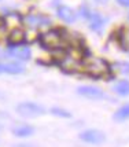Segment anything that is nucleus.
I'll list each match as a JSON object with an SVG mask.
<instances>
[{
	"label": "nucleus",
	"mask_w": 129,
	"mask_h": 147,
	"mask_svg": "<svg viewBox=\"0 0 129 147\" xmlns=\"http://www.w3.org/2000/svg\"><path fill=\"white\" fill-rule=\"evenodd\" d=\"M85 71L89 76L93 77V78H100V77H103V76H107V73H109V65L106 63L103 59L93 58V59H89L87 62Z\"/></svg>",
	"instance_id": "obj_1"
},
{
	"label": "nucleus",
	"mask_w": 129,
	"mask_h": 147,
	"mask_svg": "<svg viewBox=\"0 0 129 147\" xmlns=\"http://www.w3.org/2000/svg\"><path fill=\"white\" fill-rule=\"evenodd\" d=\"M40 43L44 48L48 50H56L60 48L62 44V34L59 33V30H50L47 33H43L40 36Z\"/></svg>",
	"instance_id": "obj_2"
},
{
	"label": "nucleus",
	"mask_w": 129,
	"mask_h": 147,
	"mask_svg": "<svg viewBox=\"0 0 129 147\" xmlns=\"http://www.w3.org/2000/svg\"><path fill=\"white\" fill-rule=\"evenodd\" d=\"M17 111L22 117H37V115L44 114V107L32 102H24L17 106Z\"/></svg>",
	"instance_id": "obj_3"
},
{
	"label": "nucleus",
	"mask_w": 129,
	"mask_h": 147,
	"mask_svg": "<svg viewBox=\"0 0 129 147\" xmlns=\"http://www.w3.org/2000/svg\"><path fill=\"white\" fill-rule=\"evenodd\" d=\"M6 55L8 58H15V59H21V61H28L30 55H32V51L29 47H25V45H17V47H13L10 48L8 51L6 52Z\"/></svg>",
	"instance_id": "obj_4"
},
{
	"label": "nucleus",
	"mask_w": 129,
	"mask_h": 147,
	"mask_svg": "<svg viewBox=\"0 0 129 147\" xmlns=\"http://www.w3.org/2000/svg\"><path fill=\"white\" fill-rule=\"evenodd\" d=\"M80 139L87 142V143L99 144V143L104 142V134H102L100 131H96V129H88L80 135Z\"/></svg>",
	"instance_id": "obj_5"
},
{
	"label": "nucleus",
	"mask_w": 129,
	"mask_h": 147,
	"mask_svg": "<svg viewBox=\"0 0 129 147\" xmlns=\"http://www.w3.org/2000/svg\"><path fill=\"white\" fill-rule=\"evenodd\" d=\"M77 92L80 95L85 96V98H88V99H100V98H103L104 94L102 92V90H99L96 87H91V85H84V87H80L77 90Z\"/></svg>",
	"instance_id": "obj_6"
},
{
	"label": "nucleus",
	"mask_w": 129,
	"mask_h": 147,
	"mask_svg": "<svg viewBox=\"0 0 129 147\" xmlns=\"http://www.w3.org/2000/svg\"><path fill=\"white\" fill-rule=\"evenodd\" d=\"M25 41V32L22 29H13L10 34H8V44L11 47H17V45L22 44Z\"/></svg>",
	"instance_id": "obj_7"
},
{
	"label": "nucleus",
	"mask_w": 129,
	"mask_h": 147,
	"mask_svg": "<svg viewBox=\"0 0 129 147\" xmlns=\"http://www.w3.org/2000/svg\"><path fill=\"white\" fill-rule=\"evenodd\" d=\"M25 67L17 63H0V73H8V74H19L24 73Z\"/></svg>",
	"instance_id": "obj_8"
},
{
	"label": "nucleus",
	"mask_w": 129,
	"mask_h": 147,
	"mask_svg": "<svg viewBox=\"0 0 129 147\" xmlns=\"http://www.w3.org/2000/svg\"><path fill=\"white\" fill-rule=\"evenodd\" d=\"M58 17L60 19H63L64 22H73L76 19V13L71 10L70 7L62 6L58 8Z\"/></svg>",
	"instance_id": "obj_9"
},
{
	"label": "nucleus",
	"mask_w": 129,
	"mask_h": 147,
	"mask_svg": "<svg viewBox=\"0 0 129 147\" xmlns=\"http://www.w3.org/2000/svg\"><path fill=\"white\" fill-rule=\"evenodd\" d=\"M26 22H28V25L32 26V28H39V26L47 25L48 19L45 17H43V15H29L26 18Z\"/></svg>",
	"instance_id": "obj_10"
},
{
	"label": "nucleus",
	"mask_w": 129,
	"mask_h": 147,
	"mask_svg": "<svg viewBox=\"0 0 129 147\" xmlns=\"http://www.w3.org/2000/svg\"><path fill=\"white\" fill-rule=\"evenodd\" d=\"M60 67H62L64 71H76L77 70V67H78V65L73 58L66 55L64 58L60 59Z\"/></svg>",
	"instance_id": "obj_11"
},
{
	"label": "nucleus",
	"mask_w": 129,
	"mask_h": 147,
	"mask_svg": "<svg viewBox=\"0 0 129 147\" xmlns=\"http://www.w3.org/2000/svg\"><path fill=\"white\" fill-rule=\"evenodd\" d=\"M34 129L30 125H19V127H15L13 129V134L18 138H26V136H30L33 134Z\"/></svg>",
	"instance_id": "obj_12"
},
{
	"label": "nucleus",
	"mask_w": 129,
	"mask_h": 147,
	"mask_svg": "<svg viewBox=\"0 0 129 147\" xmlns=\"http://www.w3.org/2000/svg\"><path fill=\"white\" fill-rule=\"evenodd\" d=\"M89 19H91V25H89L91 29H93V30H100V29H102L104 21L99 14H91Z\"/></svg>",
	"instance_id": "obj_13"
},
{
	"label": "nucleus",
	"mask_w": 129,
	"mask_h": 147,
	"mask_svg": "<svg viewBox=\"0 0 129 147\" xmlns=\"http://www.w3.org/2000/svg\"><path fill=\"white\" fill-rule=\"evenodd\" d=\"M128 118H129V103H126L125 106L120 107V109L116 111L114 120H117V121H125V120H128Z\"/></svg>",
	"instance_id": "obj_14"
},
{
	"label": "nucleus",
	"mask_w": 129,
	"mask_h": 147,
	"mask_svg": "<svg viewBox=\"0 0 129 147\" xmlns=\"http://www.w3.org/2000/svg\"><path fill=\"white\" fill-rule=\"evenodd\" d=\"M114 90H116V92L118 94V95H121V96L129 95V81L122 80V81L117 83L116 87H114Z\"/></svg>",
	"instance_id": "obj_15"
},
{
	"label": "nucleus",
	"mask_w": 129,
	"mask_h": 147,
	"mask_svg": "<svg viewBox=\"0 0 129 147\" xmlns=\"http://www.w3.org/2000/svg\"><path fill=\"white\" fill-rule=\"evenodd\" d=\"M120 41H121V45H122L125 50H129V29L124 30L120 34Z\"/></svg>",
	"instance_id": "obj_16"
},
{
	"label": "nucleus",
	"mask_w": 129,
	"mask_h": 147,
	"mask_svg": "<svg viewBox=\"0 0 129 147\" xmlns=\"http://www.w3.org/2000/svg\"><path fill=\"white\" fill-rule=\"evenodd\" d=\"M51 113H52L54 115H58V117H63V118H69V117H70V113H67L66 110L58 109V107H54V109H51Z\"/></svg>",
	"instance_id": "obj_17"
},
{
	"label": "nucleus",
	"mask_w": 129,
	"mask_h": 147,
	"mask_svg": "<svg viewBox=\"0 0 129 147\" xmlns=\"http://www.w3.org/2000/svg\"><path fill=\"white\" fill-rule=\"evenodd\" d=\"M121 66H122V69H121V71H122V73H129V65L126 63H122L121 65Z\"/></svg>",
	"instance_id": "obj_18"
},
{
	"label": "nucleus",
	"mask_w": 129,
	"mask_h": 147,
	"mask_svg": "<svg viewBox=\"0 0 129 147\" xmlns=\"http://www.w3.org/2000/svg\"><path fill=\"white\" fill-rule=\"evenodd\" d=\"M118 3L121 6H125V7H129V0H118Z\"/></svg>",
	"instance_id": "obj_19"
},
{
	"label": "nucleus",
	"mask_w": 129,
	"mask_h": 147,
	"mask_svg": "<svg viewBox=\"0 0 129 147\" xmlns=\"http://www.w3.org/2000/svg\"><path fill=\"white\" fill-rule=\"evenodd\" d=\"M95 1H97V3H106L107 0H95Z\"/></svg>",
	"instance_id": "obj_20"
}]
</instances>
